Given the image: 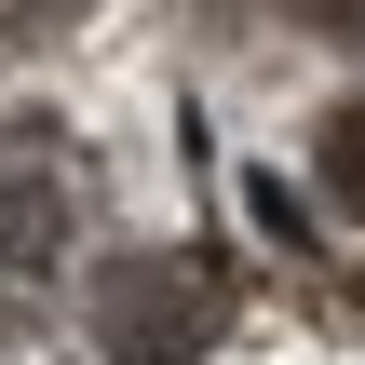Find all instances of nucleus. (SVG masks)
I'll return each mask as SVG.
<instances>
[{
    "mask_svg": "<svg viewBox=\"0 0 365 365\" xmlns=\"http://www.w3.org/2000/svg\"><path fill=\"white\" fill-rule=\"evenodd\" d=\"M81 244H95L81 135H68V122H41V108H0V352H27V339L68 312Z\"/></svg>",
    "mask_w": 365,
    "mask_h": 365,
    "instance_id": "nucleus-1",
    "label": "nucleus"
},
{
    "mask_svg": "<svg viewBox=\"0 0 365 365\" xmlns=\"http://www.w3.org/2000/svg\"><path fill=\"white\" fill-rule=\"evenodd\" d=\"M217 325H230L217 257H122L95 284V365H190Z\"/></svg>",
    "mask_w": 365,
    "mask_h": 365,
    "instance_id": "nucleus-2",
    "label": "nucleus"
},
{
    "mask_svg": "<svg viewBox=\"0 0 365 365\" xmlns=\"http://www.w3.org/2000/svg\"><path fill=\"white\" fill-rule=\"evenodd\" d=\"M312 176H325V203H339V217H365V95H352V108H325Z\"/></svg>",
    "mask_w": 365,
    "mask_h": 365,
    "instance_id": "nucleus-3",
    "label": "nucleus"
}]
</instances>
